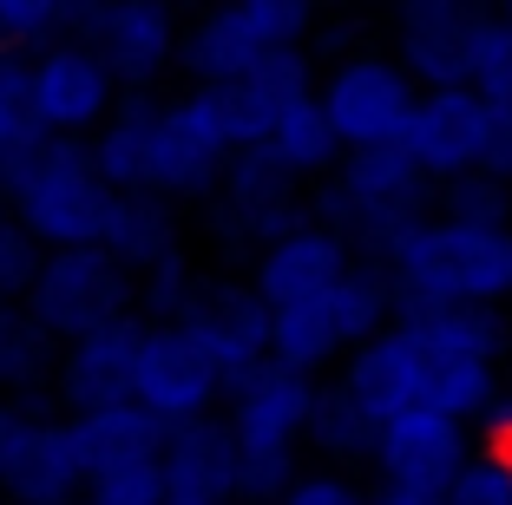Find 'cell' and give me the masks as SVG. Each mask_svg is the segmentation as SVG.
Returning <instances> with one entry per match:
<instances>
[{
    "instance_id": "6da1fadb",
    "label": "cell",
    "mask_w": 512,
    "mask_h": 505,
    "mask_svg": "<svg viewBox=\"0 0 512 505\" xmlns=\"http://www.w3.org/2000/svg\"><path fill=\"white\" fill-rule=\"evenodd\" d=\"M394 315L447 309V302H506L512 296V223H453L421 217L388 250Z\"/></svg>"
},
{
    "instance_id": "7a4b0ae2",
    "label": "cell",
    "mask_w": 512,
    "mask_h": 505,
    "mask_svg": "<svg viewBox=\"0 0 512 505\" xmlns=\"http://www.w3.org/2000/svg\"><path fill=\"white\" fill-rule=\"evenodd\" d=\"M434 191L440 184L401 145H375V151H348L329 178L316 184L309 210H316V223L342 230L348 250L362 256V263H388L394 243L421 217H434Z\"/></svg>"
},
{
    "instance_id": "3957f363",
    "label": "cell",
    "mask_w": 512,
    "mask_h": 505,
    "mask_svg": "<svg viewBox=\"0 0 512 505\" xmlns=\"http://www.w3.org/2000/svg\"><path fill=\"white\" fill-rule=\"evenodd\" d=\"M7 204L40 250H79V243H106L119 191L106 184L86 138H46L40 158L7 184Z\"/></svg>"
},
{
    "instance_id": "277c9868",
    "label": "cell",
    "mask_w": 512,
    "mask_h": 505,
    "mask_svg": "<svg viewBox=\"0 0 512 505\" xmlns=\"http://www.w3.org/2000/svg\"><path fill=\"white\" fill-rule=\"evenodd\" d=\"M394 322V283L381 263H355L342 283H329L322 296L276 309V361L302 374H322L335 361H348L368 335Z\"/></svg>"
},
{
    "instance_id": "5b68a950",
    "label": "cell",
    "mask_w": 512,
    "mask_h": 505,
    "mask_svg": "<svg viewBox=\"0 0 512 505\" xmlns=\"http://www.w3.org/2000/svg\"><path fill=\"white\" fill-rule=\"evenodd\" d=\"M27 315L53 342H79L92 328H112L138 309V276L106 250V243H79V250H46L40 276L27 289Z\"/></svg>"
},
{
    "instance_id": "8992f818",
    "label": "cell",
    "mask_w": 512,
    "mask_h": 505,
    "mask_svg": "<svg viewBox=\"0 0 512 505\" xmlns=\"http://www.w3.org/2000/svg\"><path fill=\"white\" fill-rule=\"evenodd\" d=\"M322 79H316V60H309V46H283L270 60L256 66L243 79H211V86H191L184 105H191L197 119L211 125V138L237 158V151H256L270 145L276 119H283L296 99H309Z\"/></svg>"
},
{
    "instance_id": "52a82bcc",
    "label": "cell",
    "mask_w": 512,
    "mask_h": 505,
    "mask_svg": "<svg viewBox=\"0 0 512 505\" xmlns=\"http://www.w3.org/2000/svg\"><path fill=\"white\" fill-rule=\"evenodd\" d=\"M316 99L348 151H375V145H401L421 86H414V73L394 53H342L322 73Z\"/></svg>"
},
{
    "instance_id": "ba28073f",
    "label": "cell",
    "mask_w": 512,
    "mask_h": 505,
    "mask_svg": "<svg viewBox=\"0 0 512 505\" xmlns=\"http://www.w3.org/2000/svg\"><path fill=\"white\" fill-rule=\"evenodd\" d=\"M211 237L230 243V250H263V243L289 237L296 223H309L316 210H309V197H302V178L289 171V164H276L270 151H237L224 171V184H217L211 204Z\"/></svg>"
},
{
    "instance_id": "9c48e42d",
    "label": "cell",
    "mask_w": 512,
    "mask_h": 505,
    "mask_svg": "<svg viewBox=\"0 0 512 505\" xmlns=\"http://www.w3.org/2000/svg\"><path fill=\"white\" fill-rule=\"evenodd\" d=\"M178 328L191 335L211 368L224 374V387H237L250 368L276 355V309L256 296V283H230V276H197L191 302L178 309Z\"/></svg>"
},
{
    "instance_id": "30bf717a",
    "label": "cell",
    "mask_w": 512,
    "mask_h": 505,
    "mask_svg": "<svg viewBox=\"0 0 512 505\" xmlns=\"http://www.w3.org/2000/svg\"><path fill=\"white\" fill-rule=\"evenodd\" d=\"M125 86L92 40H53L33 53V112L46 138H92L119 112Z\"/></svg>"
},
{
    "instance_id": "8fae6325",
    "label": "cell",
    "mask_w": 512,
    "mask_h": 505,
    "mask_svg": "<svg viewBox=\"0 0 512 505\" xmlns=\"http://www.w3.org/2000/svg\"><path fill=\"white\" fill-rule=\"evenodd\" d=\"M335 381H342L375 420H394V414H414V407H440L447 361H440L407 322H388L381 335H368V342L342 361Z\"/></svg>"
},
{
    "instance_id": "7c38bea8",
    "label": "cell",
    "mask_w": 512,
    "mask_h": 505,
    "mask_svg": "<svg viewBox=\"0 0 512 505\" xmlns=\"http://www.w3.org/2000/svg\"><path fill=\"white\" fill-rule=\"evenodd\" d=\"M486 7L480 0H394V60L414 86H473V40Z\"/></svg>"
},
{
    "instance_id": "4fadbf2b",
    "label": "cell",
    "mask_w": 512,
    "mask_h": 505,
    "mask_svg": "<svg viewBox=\"0 0 512 505\" xmlns=\"http://www.w3.org/2000/svg\"><path fill=\"white\" fill-rule=\"evenodd\" d=\"M145 335H151V315H125L112 328H92V335L66 342L60 368H53V407L60 414H92V407L132 401L138 361H145Z\"/></svg>"
},
{
    "instance_id": "5bb4252c",
    "label": "cell",
    "mask_w": 512,
    "mask_h": 505,
    "mask_svg": "<svg viewBox=\"0 0 512 505\" xmlns=\"http://www.w3.org/2000/svg\"><path fill=\"white\" fill-rule=\"evenodd\" d=\"M132 401L151 407L165 427H184V420L217 414V407L230 401V387H224V374L211 368V355H204V348H197L178 322H151Z\"/></svg>"
},
{
    "instance_id": "9a60e30c",
    "label": "cell",
    "mask_w": 512,
    "mask_h": 505,
    "mask_svg": "<svg viewBox=\"0 0 512 505\" xmlns=\"http://www.w3.org/2000/svg\"><path fill=\"white\" fill-rule=\"evenodd\" d=\"M92 46L106 53V66L119 73L125 92H158L178 73V46H184L178 0H106Z\"/></svg>"
},
{
    "instance_id": "2e32d148",
    "label": "cell",
    "mask_w": 512,
    "mask_h": 505,
    "mask_svg": "<svg viewBox=\"0 0 512 505\" xmlns=\"http://www.w3.org/2000/svg\"><path fill=\"white\" fill-rule=\"evenodd\" d=\"M316 394L322 381L316 374L289 368V361H263V368H250L237 387H230V427H237L243 446H256V453H296L302 440H309V414H316Z\"/></svg>"
},
{
    "instance_id": "e0dca14e",
    "label": "cell",
    "mask_w": 512,
    "mask_h": 505,
    "mask_svg": "<svg viewBox=\"0 0 512 505\" xmlns=\"http://www.w3.org/2000/svg\"><path fill=\"white\" fill-rule=\"evenodd\" d=\"M486 112H493V105H486L473 86H434V92L414 99V119H407V132H401V151L421 164L434 184L467 178V171H480V158H486Z\"/></svg>"
},
{
    "instance_id": "ac0fdd59",
    "label": "cell",
    "mask_w": 512,
    "mask_h": 505,
    "mask_svg": "<svg viewBox=\"0 0 512 505\" xmlns=\"http://www.w3.org/2000/svg\"><path fill=\"white\" fill-rule=\"evenodd\" d=\"M467 420L440 414V407H414V414L381 420L375 440V473L381 486H414V492H447L453 473L467 466Z\"/></svg>"
},
{
    "instance_id": "d6986e66",
    "label": "cell",
    "mask_w": 512,
    "mask_h": 505,
    "mask_svg": "<svg viewBox=\"0 0 512 505\" xmlns=\"http://www.w3.org/2000/svg\"><path fill=\"white\" fill-rule=\"evenodd\" d=\"M158 460L171 479V505H243V440L224 407L171 427Z\"/></svg>"
},
{
    "instance_id": "ffe728a7",
    "label": "cell",
    "mask_w": 512,
    "mask_h": 505,
    "mask_svg": "<svg viewBox=\"0 0 512 505\" xmlns=\"http://www.w3.org/2000/svg\"><path fill=\"white\" fill-rule=\"evenodd\" d=\"M355 263H362V256L348 250L342 230H329V223L309 217V223H296L289 237L263 243V250L250 256V283H256V296L270 302V309H296V302L322 296L329 283H342Z\"/></svg>"
},
{
    "instance_id": "44dd1931",
    "label": "cell",
    "mask_w": 512,
    "mask_h": 505,
    "mask_svg": "<svg viewBox=\"0 0 512 505\" xmlns=\"http://www.w3.org/2000/svg\"><path fill=\"white\" fill-rule=\"evenodd\" d=\"M224 171H230V151L211 138V125L184 99H165L158 132H151V158H145V191L171 197V204H211Z\"/></svg>"
},
{
    "instance_id": "7402d4cb",
    "label": "cell",
    "mask_w": 512,
    "mask_h": 505,
    "mask_svg": "<svg viewBox=\"0 0 512 505\" xmlns=\"http://www.w3.org/2000/svg\"><path fill=\"white\" fill-rule=\"evenodd\" d=\"M283 53L263 20L243 7V0H204L191 20H184V46H178V73L191 86H211V79H243L256 66Z\"/></svg>"
},
{
    "instance_id": "603a6c76",
    "label": "cell",
    "mask_w": 512,
    "mask_h": 505,
    "mask_svg": "<svg viewBox=\"0 0 512 505\" xmlns=\"http://www.w3.org/2000/svg\"><path fill=\"white\" fill-rule=\"evenodd\" d=\"M92 473L99 466H92V446L79 433V414H46L0 492L14 505H86Z\"/></svg>"
},
{
    "instance_id": "cb8c5ba5",
    "label": "cell",
    "mask_w": 512,
    "mask_h": 505,
    "mask_svg": "<svg viewBox=\"0 0 512 505\" xmlns=\"http://www.w3.org/2000/svg\"><path fill=\"white\" fill-rule=\"evenodd\" d=\"M106 250L119 256L132 276L184 256V204H171V197H158V191H119L112 223H106Z\"/></svg>"
},
{
    "instance_id": "d4e9b609",
    "label": "cell",
    "mask_w": 512,
    "mask_h": 505,
    "mask_svg": "<svg viewBox=\"0 0 512 505\" xmlns=\"http://www.w3.org/2000/svg\"><path fill=\"white\" fill-rule=\"evenodd\" d=\"M158 112H165V99H158V92H125L119 112H112V119L86 138L112 191H145V158H151V132H158Z\"/></svg>"
},
{
    "instance_id": "484cf974",
    "label": "cell",
    "mask_w": 512,
    "mask_h": 505,
    "mask_svg": "<svg viewBox=\"0 0 512 505\" xmlns=\"http://www.w3.org/2000/svg\"><path fill=\"white\" fill-rule=\"evenodd\" d=\"M434 348L440 361H499L506 355V322L493 302H447V309H407L394 315Z\"/></svg>"
},
{
    "instance_id": "4316f807",
    "label": "cell",
    "mask_w": 512,
    "mask_h": 505,
    "mask_svg": "<svg viewBox=\"0 0 512 505\" xmlns=\"http://www.w3.org/2000/svg\"><path fill=\"white\" fill-rule=\"evenodd\" d=\"M46 125L33 112V53L0 46V191L40 158Z\"/></svg>"
},
{
    "instance_id": "83f0119b",
    "label": "cell",
    "mask_w": 512,
    "mask_h": 505,
    "mask_svg": "<svg viewBox=\"0 0 512 505\" xmlns=\"http://www.w3.org/2000/svg\"><path fill=\"white\" fill-rule=\"evenodd\" d=\"M263 151H270L276 164H289L302 184H322L335 164L348 158V145L335 138V125H329V112H322L316 92H309V99H296L283 119H276V132H270V145H263Z\"/></svg>"
},
{
    "instance_id": "f1b7e54d",
    "label": "cell",
    "mask_w": 512,
    "mask_h": 505,
    "mask_svg": "<svg viewBox=\"0 0 512 505\" xmlns=\"http://www.w3.org/2000/svg\"><path fill=\"white\" fill-rule=\"evenodd\" d=\"M106 0H0V46L40 53L53 40H92Z\"/></svg>"
},
{
    "instance_id": "f546056e",
    "label": "cell",
    "mask_w": 512,
    "mask_h": 505,
    "mask_svg": "<svg viewBox=\"0 0 512 505\" xmlns=\"http://www.w3.org/2000/svg\"><path fill=\"white\" fill-rule=\"evenodd\" d=\"M375 440H381V420L368 414L342 381H329L316 394V414H309V440L316 446L322 466H348V460H375Z\"/></svg>"
},
{
    "instance_id": "4dcf8cb0",
    "label": "cell",
    "mask_w": 512,
    "mask_h": 505,
    "mask_svg": "<svg viewBox=\"0 0 512 505\" xmlns=\"http://www.w3.org/2000/svg\"><path fill=\"white\" fill-rule=\"evenodd\" d=\"M79 433L92 446V466H112V460H145V453H165V420L138 401H112V407H92L79 414Z\"/></svg>"
},
{
    "instance_id": "1f68e13d",
    "label": "cell",
    "mask_w": 512,
    "mask_h": 505,
    "mask_svg": "<svg viewBox=\"0 0 512 505\" xmlns=\"http://www.w3.org/2000/svg\"><path fill=\"white\" fill-rule=\"evenodd\" d=\"M86 505H171V479H165V460L145 453V460H112L92 473L86 486Z\"/></svg>"
},
{
    "instance_id": "d6a6232c",
    "label": "cell",
    "mask_w": 512,
    "mask_h": 505,
    "mask_svg": "<svg viewBox=\"0 0 512 505\" xmlns=\"http://www.w3.org/2000/svg\"><path fill=\"white\" fill-rule=\"evenodd\" d=\"M434 217H453V223H512V184L486 178V171L447 178L434 191Z\"/></svg>"
},
{
    "instance_id": "836d02e7",
    "label": "cell",
    "mask_w": 512,
    "mask_h": 505,
    "mask_svg": "<svg viewBox=\"0 0 512 505\" xmlns=\"http://www.w3.org/2000/svg\"><path fill=\"white\" fill-rule=\"evenodd\" d=\"M440 505H512V453L506 446L467 453V466L453 473V486L440 492Z\"/></svg>"
},
{
    "instance_id": "e575fe53",
    "label": "cell",
    "mask_w": 512,
    "mask_h": 505,
    "mask_svg": "<svg viewBox=\"0 0 512 505\" xmlns=\"http://www.w3.org/2000/svg\"><path fill=\"white\" fill-rule=\"evenodd\" d=\"M473 92L493 105H512V14H493V7L473 40Z\"/></svg>"
},
{
    "instance_id": "d590c367",
    "label": "cell",
    "mask_w": 512,
    "mask_h": 505,
    "mask_svg": "<svg viewBox=\"0 0 512 505\" xmlns=\"http://www.w3.org/2000/svg\"><path fill=\"white\" fill-rule=\"evenodd\" d=\"M191 289H197L191 256H171V263H158V269L138 276V309H145L151 322H178V309L191 302Z\"/></svg>"
},
{
    "instance_id": "8d00e7d4",
    "label": "cell",
    "mask_w": 512,
    "mask_h": 505,
    "mask_svg": "<svg viewBox=\"0 0 512 505\" xmlns=\"http://www.w3.org/2000/svg\"><path fill=\"white\" fill-rule=\"evenodd\" d=\"M40 263H46V250L20 230V217H7L0 223V309H7V302H27Z\"/></svg>"
},
{
    "instance_id": "74e56055",
    "label": "cell",
    "mask_w": 512,
    "mask_h": 505,
    "mask_svg": "<svg viewBox=\"0 0 512 505\" xmlns=\"http://www.w3.org/2000/svg\"><path fill=\"white\" fill-rule=\"evenodd\" d=\"M302 479L296 453H256L243 446V505H283V492Z\"/></svg>"
},
{
    "instance_id": "f35d334b",
    "label": "cell",
    "mask_w": 512,
    "mask_h": 505,
    "mask_svg": "<svg viewBox=\"0 0 512 505\" xmlns=\"http://www.w3.org/2000/svg\"><path fill=\"white\" fill-rule=\"evenodd\" d=\"M46 414H60V407H53V401H20V394H0V486H7V473L20 466L33 427H40Z\"/></svg>"
},
{
    "instance_id": "ab89813d",
    "label": "cell",
    "mask_w": 512,
    "mask_h": 505,
    "mask_svg": "<svg viewBox=\"0 0 512 505\" xmlns=\"http://www.w3.org/2000/svg\"><path fill=\"white\" fill-rule=\"evenodd\" d=\"M243 7H250L283 46H309V33H316V20H322V0H243Z\"/></svg>"
},
{
    "instance_id": "60d3db41",
    "label": "cell",
    "mask_w": 512,
    "mask_h": 505,
    "mask_svg": "<svg viewBox=\"0 0 512 505\" xmlns=\"http://www.w3.org/2000/svg\"><path fill=\"white\" fill-rule=\"evenodd\" d=\"M283 505H375V492H362L348 473H335V466H316V473H302L283 492Z\"/></svg>"
},
{
    "instance_id": "b9f144b4",
    "label": "cell",
    "mask_w": 512,
    "mask_h": 505,
    "mask_svg": "<svg viewBox=\"0 0 512 505\" xmlns=\"http://www.w3.org/2000/svg\"><path fill=\"white\" fill-rule=\"evenodd\" d=\"M480 171L499 178V184H512V105H493V112H486V158H480Z\"/></svg>"
},
{
    "instance_id": "7bdbcfd3",
    "label": "cell",
    "mask_w": 512,
    "mask_h": 505,
    "mask_svg": "<svg viewBox=\"0 0 512 505\" xmlns=\"http://www.w3.org/2000/svg\"><path fill=\"white\" fill-rule=\"evenodd\" d=\"M486 446H506V453H512V401L486 407Z\"/></svg>"
},
{
    "instance_id": "ee69618b",
    "label": "cell",
    "mask_w": 512,
    "mask_h": 505,
    "mask_svg": "<svg viewBox=\"0 0 512 505\" xmlns=\"http://www.w3.org/2000/svg\"><path fill=\"white\" fill-rule=\"evenodd\" d=\"M375 505H440V492H414V486H381Z\"/></svg>"
},
{
    "instance_id": "f6af8a7d",
    "label": "cell",
    "mask_w": 512,
    "mask_h": 505,
    "mask_svg": "<svg viewBox=\"0 0 512 505\" xmlns=\"http://www.w3.org/2000/svg\"><path fill=\"white\" fill-rule=\"evenodd\" d=\"M480 7H493V14H512V0H480Z\"/></svg>"
},
{
    "instance_id": "bcb514c9",
    "label": "cell",
    "mask_w": 512,
    "mask_h": 505,
    "mask_svg": "<svg viewBox=\"0 0 512 505\" xmlns=\"http://www.w3.org/2000/svg\"><path fill=\"white\" fill-rule=\"evenodd\" d=\"M7 217H14V204H7V191H0V223H7Z\"/></svg>"
},
{
    "instance_id": "7dc6e473",
    "label": "cell",
    "mask_w": 512,
    "mask_h": 505,
    "mask_svg": "<svg viewBox=\"0 0 512 505\" xmlns=\"http://www.w3.org/2000/svg\"><path fill=\"white\" fill-rule=\"evenodd\" d=\"M0 505H14V499H7V492H0Z\"/></svg>"
}]
</instances>
